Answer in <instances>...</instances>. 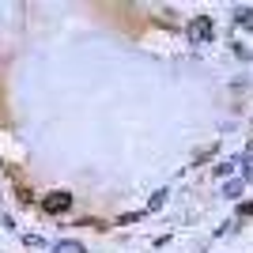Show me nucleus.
Wrapping results in <instances>:
<instances>
[{
  "label": "nucleus",
  "mask_w": 253,
  "mask_h": 253,
  "mask_svg": "<svg viewBox=\"0 0 253 253\" xmlns=\"http://www.w3.org/2000/svg\"><path fill=\"white\" fill-rule=\"evenodd\" d=\"M45 208L57 211V208H68V193H53V201H45Z\"/></svg>",
  "instance_id": "f257e3e1"
}]
</instances>
